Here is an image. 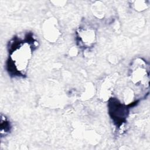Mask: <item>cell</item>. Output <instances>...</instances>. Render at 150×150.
Masks as SVG:
<instances>
[{"label": "cell", "instance_id": "obj_2", "mask_svg": "<svg viewBox=\"0 0 150 150\" xmlns=\"http://www.w3.org/2000/svg\"><path fill=\"white\" fill-rule=\"evenodd\" d=\"M148 74L146 63L140 60L134 62L131 69V78L134 83L148 84Z\"/></svg>", "mask_w": 150, "mask_h": 150}, {"label": "cell", "instance_id": "obj_3", "mask_svg": "<svg viewBox=\"0 0 150 150\" xmlns=\"http://www.w3.org/2000/svg\"><path fill=\"white\" fill-rule=\"evenodd\" d=\"M109 111L114 122L117 124H121L125 120L128 110L125 107L119 103L117 100L112 99L109 104Z\"/></svg>", "mask_w": 150, "mask_h": 150}, {"label": "cell", "instance_id": "obj_1", "mask_svg": "<svg viewBox=\"0 0 150 150\" xmlns=\"http://www.w3.org/2000/svg\"><path fill=\"white\" fill-rule=\"evenodd\" d=\"M29 35L24 40L15 39L11 46L8 71L14 76H24L35 46V40Z\"/></svg>", "mask_w": 150, "mask_h": 150}]
</instances>
